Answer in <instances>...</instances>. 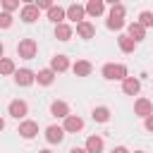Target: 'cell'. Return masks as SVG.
Masks as SVG:
<instances>
[{
    "mask_svg": "<svg viewBox=\"0 0 153 153\" xmlns=\"http://www.w3.org/2000/svg\"><path fill=\"white\" fill-rule=\"evenodd\" d=\"M105 26L112 29V31L124 29V5H122V2H115V0L110 2V14H108Z\"/></svg>",
    "mask_w": 153,
    "mask_h": 153,
    "instance_id": "cell-1",
    "label": "cell"
},
{
    "mask_svg": "<svg viewBox=\"0 0 153 153\" xmlns=\"http://www.w3.org/2000/svg\"><path fill=\"white\" fill-rule=\"evenodd\" d=\"M103 76H105L108 81H124L129 74H127V67H124V65L108 62V65H103Z\"/></svg>",
    "mask_w": 153,
    "mask_h": 153,
    "instance_id": "cell-2",
    "label": "cell"
},
{
    "mask_svg": "<svg viewBox=\"0 0 153 153\" xmlns=\"http://www.w3.org/2000/svg\"><path fill=\"white\" fill-rule=\"evenodd\" d=\"M36 50H38V45H36L33 38H22V41L17 43V55H19L22 60H33V57H36Z\"/></svg>",
    "mask_w": 153,
    "mask_h": 153,
    "instance_id": "cell-3",
    "label": "cell"
},
{
    "mask_svg": "<svg viewBox=\"0 0 153 153\" xmlns=\"http://www.w3.org/2000/svg\"><path fill=\"white\" fill-rule=\"evenodd\" d=\"M7 112H10L14 120H24V117L29 115V105H26V100H22V98H14V100H10V105H7Z\"/></svg>",
    "mask_w": 153,
    "mask_h": 153,
    "instance_id": "cell-4",
    "label": "cell"
},
{
    "mask_svg": "<svg viewBox=\"0 0 153 153\" xmlns=\"http://www.w3.org/2000/svg\"><path fill=\"white\" fill-rule=\"evenodd\" d=\"M65 19H72V22H76V24L86 22V12H84V5H79V2H72V5L65 10Z\"/></svg>",
    "mask_w": 153,
    "mask_h": 153,
    "instance_id": "cell-5",
    "label": "cell"
},
{
    "mask_svg": "<svg viewBox=\"0 0 153 153\" xmlns=\"http://www.w3.org/2000/svg\"><path fill=\"white\" fill-rule=\"evenodd\" d=\"M81 129H84V120L79 115H67L65 117V124H62V131L65 134H76Z\"/></svg>",
    "mask_w": 153,
    "mask_h": 153,
    "instance_id": "cell-6",
    "label": "cell"
},
{
    "mask_svg": "<svg viewBox=\"0 0 153 153\" xmlns=\"http://www.w3.org/2000/svg\"><path fill=\"white\" fill-rule=\"evenodd\" d=\"M17 134H19L22 139H33V136H38V122H33V120H24V122H19Z\"/></svg>",
    "mask_w": 153,
    "mask_h": 153,
    "instance_id": "cell-7",
    "label": "cell"
},
{
    "mask_svg": "<svg viewBox=\"0 0 153 153\" xmlns=\"http://www.w3.org/2000/svg\"><path fill=\"white\" fill-rule=\"evenodd\" d=\"M55 81V72L53 69H38V72H33V84H38V86H50Z\"/></svg>",
    "mask_w": 153,
    "mask_h": 153,
    "instance_id": "cell-8",
    "label": "cell"
},
{
    "mask_svg": "<svg viewBox=\"0 0 153 153\" xmlns=\"http://www.w3.org/2000/svg\"><path fill=\"white\" fill-rule=\"evenodd\" d=\"M19 17H22V22H26V24H33L38 17H41V12L36 10V5H22V10H19Z\"/></svg>",
    "mask_w": 153,
    "mask_h": 153,
    "instance_id": "cell-9",
    "label": "cell"
},
{
    "mask_svg": "<svg viewBox=\"0 0 153 153\" xmlns=\"http://www.w3.org/2000/svg\"><path fill=\"white\" fill-rule=\"evenodd\" d=\"M14 84L17 86H31L33 84V72L22 67V69H14Z\"/></svg>",
    "mask_w": 153,
    "mask_h": 153,
    "instance_id": "cell-10",
    "label": "cell"
},
{
    "mask_svg": "<svg viewBox=\"0 0 153 153\" xmlns=\"http://www.w3.org/2000/svg\"><path fill=\"white\" fill-rule=\"evenodd\" d=\"M134 115H139V117L153 115V103H151L148 98H136V103H134Z\"/></svg>",
    "mask_w": 153,
    "mask_h": 153,
    "instance_id": "cell-11",
    "label": "cell"
},
{
    "mask_svg": "<svg viewBox=\"0 0 153 153\" xmlns=\"http://www.w3.org/2000/svg\"><path fill=\"white\" fill-rule=\"evenodd\" d=\"M48 69H53L55 74H57V72H67V69H69V57H67V55H53Z\"/></svg>",
    "mask_w": 153,
    "mask_h": 153,
    "instance_id": "cell-12",
    "label": "cell"
},
{
    "mask_svg": "<svg viewBox=\"0 0 153 153\" xmlns=\"http://www.w3.org/2000/svg\"><path fill=\"white\" fill-rule=\"evenodd\" d=\"M50 115L57 117V120H65V117L72 115V112H69V105H67L65 100H53V103H50Z\"/></svg>",
    "mask_w": 153,
    "mask_h": 153,
    "instance_id": "cell-13",
    "label": "cell"
},
{
    "mask_svg": "<svg viewBox=\"0 0 153 153\" xmlns=\"http://www.w3.org/2000/svg\"><path fill=\"white\" fill-rule=\"evenodd\" d=\"M62 139H65V131H62L60 124H50L45 129V141L48 143H62Z\"/></svg>",
    "mask_w": 153,
    "mask_h": 153,
    "instance_id": "cell-14",
    "label": "cell"
},
{
    "mask_svg": "<svg viewBox=\"0 0 153 153\" xmlns=\"http://www.w3.org/2000/svg\"><path fill=\"white\" fill-rule=\"evenodd\" d=\"M84 12H86L88 17H100V14L105 12V2H103V0H88V2L84 5Z\"/></svg>",
    "mask_w": 153,
    "mask_h": 153,
    "instance_id": "cell-15",
    "label": "cell"
},
{
    "mask_svg": "<svg viewBox=\"0 0 153 153\" xmlns=\"http://www.w3.org/2000/svg\"><path fill=\"white\" fill-rule=\"evenodd\" d=\"M127 36H129L134 43H139V41H143V38H146V29H143V26H139L136 22H131V24H127Z\"/></svg>",
    "mask_w": 153,
    "mask_h": 153,
    "instance_id": "cell-16",
    "label": "cell"
},
{
    "mask_svg": "<svg viewBox=\"0 0 153 153\" xmlns=\"http://www.w3.org/2000/svg\"><path fill=\"white\" fill-rule=\"evenodd\" d=\"M122 91H124L127 96H136V93L141 91V81H139L136 76H127V79L122 81Z\"/></svg>",
    "mask_w": 153,
    "mask_h": 153,
    "instance_id": "cell-17",
    "label": "cell"
},
{
    "mask_svg": "<svg viewBox=\"0 0 153 153\" xmlns=\"http://www.w3.org/2000/svg\"><path fill=\"white\" fill-rule=\"evenodd\" d=\"M84 151H86V153H103V139H100L98 134H91V136L86 139Z\"/></svg>",
    "mask_w": 153,
    "mask_h": 153,
    "instance_id": "cell-18",
    "label": "cell"
},
{
    "mask_svg": "<svg viewBox=\"0 0 153 153\" xmlns=\"http://www.w3.org/2000/svg\"><path fill=\"white\" fill-rule=\"evenodd\" d=\"M76 36L84 38V41H88V38L96 36V26L91 22H81V24H76Z\"/></svg>",
    "mask_w": 153,
    "mask_h": 153,
    "instance_id": "cell-19",
    "label": "cell"
},
{
    "mask_svg": "<svg viewBox=\"0 0 153 153\" xmlns=\"http://www.w3.org/2000/svg\"><path fill=\"white\" fill-rule=\"evenodd\" d=\"M72 72H74L76 76H88V74L93 72V65H91L88 60H76V62L72 65Z\"/></svg>",
    "mask_w": 153,
    "mask_h": 153,
    "instance_id": "cell-20",
    "label": "cell"
},
{
    "mask_svg": "<svg viewBox=\"0 0 153 153\" xmlns=\"http://www.w3.org/2000/svg\"><path fill=\"white\" fill-rule=\"evenodd\" d=\"M72 33H74V29L69 26V24H55V38L57 41H69L72 38Z\"/></svg>",
    "mask_w": 153,
    "mask_h": 153,
    "instance_id": "cell-21",
    "label": "cell"
},
{
    "mask_svg": "<svg viewBox=\"0 0 153 153\" xmlns=\"http://www.w3.org/2000/svg\"><path fill=\"white\" fill-rule=\"evenodd\" d=\"M48 19H50L53 24H62V22H65V7L53 5V7L48 10Z\"/></svg>",
    "mask_w": 153,
    "mask_h": 153,
    "instance_id": "cell-22",
    "label": "cell"
},
{
    "mask_svg": "<svg viewBox=\"0 0 153 153\" xmlns=\"http://www.w3.org/2000/svg\"><path fill=\"white\" fill-rule=\"evenodd\" d=\"M91 117H93V122H108L110 120V108H105V105H98V108H93V112H91Z\"/></svg>",
    "mask_w": 153,
    "mask_h": 153,
    "instance_id": "cell-23",
    "label": "cell"
},
{
    "mask_svg": "<svg viewBox=\"0 0 153 153\" xmlns=\"http://www.w3.org/2000/svg\"><path fill=\"white\" fill-rule=\"evenodd\" d=\"M117 43H120V50H122V53H134V48H136V43H134L127 33H122V36L117 38Z\"/></svg>",
    "mask_w": 153,
    "mask_h": 153,
    "instance_id": "cell-24",
    "label": "cell"
},
{
    "mask_svg": "<svg viewBox=\"0 0 153 153\" xmlns=\"http://www.w3.org/2000/svg\"><path fill=\"white\" fill-rule=\"evenodd\" d=\"M14 60H10V57H0V74L5 76V74H14Z\"/></svg>",
    "mask_w": 153,
    "mask_h": 153,
    "instance_id": "cell-25",
    "label": "cell"
},
{
    "mask_svg": "<svg viewBox=\"0 0 153 153\" xmlns=\"http://www.w3.org/2000/svg\"><path fill=\"white\" fill-rule=\"evenodd\" d=\"M136 24H139V26H143V29L153 26V12H148V10H146V12H141V14H139V22H136Z\"/></svg>",
    "mask_w": 153,
    "mask_h": 153,
    "instance_id": "cell-26",
    "label": "cell"
},
{
    "mask_svg": "<svg viewBox=\"0 0 153 153\" xmlns=\"http://www.w3.org/2000/svg\"><path fill=\"white\" fill-rule=\"evenodd\" d=\"M14 10H19V0H2V12H14Z\"/></svg>",
    "mask_w": 153,
    "mask_h": 153,
    "instance_id": "cell-27",
    "label": "cell"
},
{
    "mask_svg": "<svg viewBox=\"0 0 153 153\" xmlns=\"http://www.w3.org/2000/svg\"><path fill=\"white\" fill-rule=\"evenodd\" d=\"M12 14H7V12H0V29H10L12 26Z\"/></svg>",
    "mask_w": 153,
    "mask_h": 153,
    "instance_id": "cell-28",
    "label": "cell"
},
{
    "mask_svg": "<svg viewBox=\"0 0 153 153\" xmlns=\"http://www.w3.org/2000/svg\"><path fill=\"white\" fill-rule=\"evenodd\" d=\"M33 5H36V10H38V12H41V10H45V12H48V10L53 7V2H50V0H38V2H33Z\"/></svg>",
    "mask_w": 153,
    "mask_h": 153,
    "instance_id": "cell-29",
    "label": "cell"
},
{
    "mask_svg": "<svg viewBox=\"0 0 153 153\" xmlns=\"http://www.w3.org/2000/svg\"><path fill=\"white\" fill-rule=\"evenodd\" d=\"M146 122H143V127H146V131H153V115H148V117H143Z\"/></svg>",
    "mask_w": 153,
    "mask_h": 153,
    "instance_id": "cell-30",
    "label": "cell"
},
{
    "mask_svg": "<svg viewBox=\"0 0 153 153\" xmlns=\"http://www.w3.org/2000/svg\"><path fill=\"white\" fill-rule=\"evenodd\" d=\"M112 153H129V151H127L124 146H115V148H112Z\"/></svg>",
    "mask_w": 153,
    "mask_h": 153,
    "instance_id": "cell-31",
    "label": "cell"
},
{
    "mask_svg": "<svg viewBox=\"0 0 153 153\" xmlns=\"http://www.w3.org/2000/svg\"><path fill=\"white\" fill-rule=\"evenodd\" d=\"M69 153H86L84 148H79V146H74V148H69Z\"/></svg>",
    "mask_w": 153,
    "mask_h": 153,
    "instance_id": "cell-32",
    "label": "cell"
},
{
    "mask_svg": "<svg viewBox=\"0 0 153 153\" xmlns=\"http://www.w3.org/2000/svg\"><path fill=\"white\" fill-rule=\"evenodd\" d=\"M2 129H5V120L0 117V131H2Z\"/></svg>",
    "mask_w": 153,
    "mask_h": 153,
    "instance_id": "cell-33",
    "label": "cell"
},
{
    "mask_svg": "<svg viewBox=\"0 0 153 153\" xmlns=\"http://www.w3.org/2000/svg\"><path fill=\"white\" fill-rule=\"evenodd\" d=\"M2 53H5V45H2V41H0V57H2Z\"/></svg>",
    "mask_w": 153,
    "mask_h": 153,
    "instance_id": "cell-34",
    "label": "cell"
},
{
    "mask_svg": "<svg viewBox=\"0 0 153 153\" xmlns=\"http://www.w3.org/2000/svg\"><path fill=\"white\" fill-rule=\"evenodd\" d=\"M38 153H53V151H50V148H43V151H38Z\"/></svg>",
    "mask_w": 153,
    "mask_h": 153,
    "instance_id": "cell-35",
    "label": "cell"
},
{
    "mask_svg": "<svg viewBox=\"0 0 153 153\" xmlns=\"http://www.w3.org/2000/svg\"><path fill=\"white\" fill-rule=\"evenodd\" d=\"M134 153H146V151H134Z\"/></svg>",
    "mask_w": 153,
    "mask_h": 153,
    "instance_id": "cell-36",
    "label": "cell"
}]
</instances>
